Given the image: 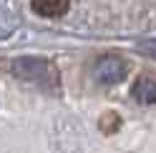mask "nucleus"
<instances>
[{
  "label": "nucleus",
  "mask_w": 156,
  "mask_h": 153,
  "mask_svg": "<svg viewBox=\"0 0 156 153\" xmlns=\"http://www.w3.org/2000/svg\"><path fill=\"white\" fill-rule=\"evenodd\" d=\"M71 0H33V10L43 18H61L68 13Z\"/></svg>",
  "instance_id": "20e7f679"
},
{
  "label": "nucleus",
  "mask_w": 156,
  "mask_h": 153,
  "mask_svg": "<svg viewBox=\"0 0 156 153\" xmlns=\"http://www.w3.org/2000/svg\"><path fill=\"white\" fill-rule=\"evenodd\" d=\"M10 73L18 80L33 83V85L45 88V90L58 88V83H61L58 68L48 58H38V55H23V58L10 60Z\"/></svg>",
  "instance_id": "f257e3e1"
},
{
  "label": "nucleus",
  "mask_w": 156,
  "mask_h": 153,
  "mask_svg": "<svg viewBox=\"0 0 156 153\" xmlns=\"http://www.w3.org/2000/svg\"><path fill=\"white\" fill-rule=\"evenodd\" d=\"M131 95L136 98V103H141V106H154L156 103V80L141 75V78L133 83Z\"/></svg>",
  "instance_id": "7ed1b4c3"
},
{
  "label": "nucleus",
  "mask_w": 156,
  "mask_h": 153,
  "mask_svg": "<svg viewBox=\"0 0 156 153\" xmlns=\"http://www.w3.org/2000/svg\"><path fill=\"white\" fill-rule=\"evenodd\" d=\"M121 128V116L119 113H103L101 116V131L103 133H116Z\"/></svg>",
  "instance_id": "39448f33"
},
{
  "label": "nucleus",
  "mask_w": 156,
  "mask_h": 153,
  "mask_svg": "<svg viewBox=\"0 0 156 153\" xmlns=\"http://www.w3.org/2000/svg\"><path fill=\"white\" fill-rule=\"evenodd\" d=\"M129 75V63L119 55H103L93 65V78L103 85H116Z\"/></svg>",
  "instance_id": "f03ea898"
}]
</instances>
